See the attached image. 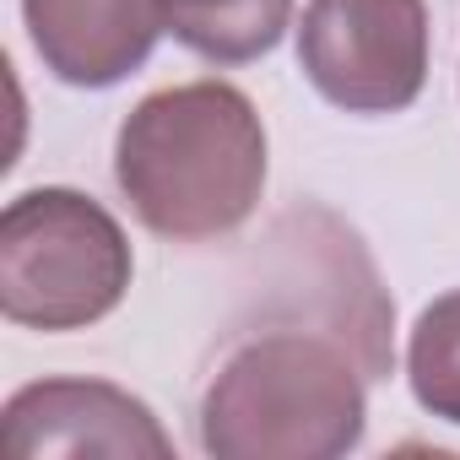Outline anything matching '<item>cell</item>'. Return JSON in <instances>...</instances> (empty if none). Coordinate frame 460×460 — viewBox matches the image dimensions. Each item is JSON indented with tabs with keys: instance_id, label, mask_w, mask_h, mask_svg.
I'll return each instance as SVG.
<instances>
[{
	"instance_id": "obj_1",
	"label": "cell",
	"mask_w": 460,
	"mask_h": 460,
	"mask_svg": "<svg viewBox=\"0 0 460 460\" xmlns=\"http://www.w3.org/2000/svg\"><path fill=\"white\" fill-rule=\"evenodd\" d=\"M114 184L157 239H227L261 206L266 125L234 82L217 76L146 93L114 136Z\"/></svg>"
},
{
	"instance_id": "obj_2",
	"label": "cell",
	"mask_w": 460,
	"mask_h": 460,
	"mask_svg": "<svg viewBox=\"0 0 460 460\" xmlns=\"http://www.w3.org/2000/svg\"><path fill=\"white\" fill-rule=\"evenodd\" d=\"M368 368L336 331L271 325L234 341L200 395V449L217 460H336L363 444Z\"/></svg>"
},
{
	"instance_id": "obj_3",
	"label": "cell",
	"mask_w": 460,
	"mask_h": 460,
	"mask_svg": "<svg viewBox=\"0 0 460 460\" xmlns=\"http://www.w3.org/2000/svg\"><path fill=\"white\" fill-rule=\"evenodd\" d=\"M130 239L93 195L44 184L0 217V314L22 331H82L130 293Z\"/></svg>"
},
{
	"instance_id": "obj_4",
	"label": "cell",
	"mask_w": 460,
	"mask_h": 460,
	"mask_svg": "<svg viewBox=\"0 0 460 460\" xmlns=\"http://www.w3.org/2000/svg\"><path fill=\"white\" fill-rule=\"evenodd\" d=\"M298 66L314 93L347 114H401L428 82L422 0H309Z\"/></svg>"
},
{
	"instance_id": "obj_5",
	"label": "cell",
	"mask_w": 460,
	"mask_h": 460,
	"mask_svg": "<svg viewBox=\"0 0 460 460\" xmlns=\"http://www.w3.org/2000/svg\"><path fill=\"white\" fill-rule=\"evenodd\" d=\"M6 455L39 460V455H173L163 422L152 406L109 379H39L22 385L0 411Z\"/></svg>"
},
{
	"instance_id": "obj_6",
	"label": "cell",
	"mask_w": 460,
	"mask_h": 460,
	"mask_svg": "<svg viewBox=\"0 0 460 460\" xmlns=\"http://www.w3.org/2000/svg\"><path fill=\"white\" fill-rule=\"evenodd\" d=\"M28 39L66 87H114L157 49L163 0H22Z\"/></svg>"
},
{
	"instance_id": "obj_7",
	"label": "cell",
	"mask_w": 460,
	"mask_h": 460,
	"mask_svg": "<svg viewBox=\"0 0 460 460\" xmlns=\"http://www.w3.org/2000/svg\"><path fill=\"white\" fill-rule=\"evenodd\" d=\"M168 33L211 66H244L282 44L293 0H163Z\"/></svg>"
},
{
	"instance_id": "obj_8",
	"label": "cell",
	"mask_w": 460,
	"mask_h": 460,
	"mask_svg": "<svg viewBox=\"0 0 460 460\" xmlns=\"http://www.w3.org/2000/svg\"><path fill=\"white\" fill-rule=\"evenodd\" d=\"M406 379L422 411L460 428V288L433 298L417 314V331L406 347Z\"/></svg>"
}]
</instances>
